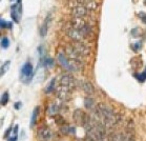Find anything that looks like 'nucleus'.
<instances>
[{
    "label": "nucleus",
    "instance_id": "obj_1",
    "mask_svg": "<svg viewBox=\"0 0 146 141\" xmlns=\"http://www.w3.org/2000/svg\"><path fill=\"white\" fill-rule=\"evenodd\" d=\"M94 113L97 119H99L102 122V124L107 128H113L120 122L119 116L113 112V108L105 103L97 104Z\"/></svg>",
    "mask_w": 146,
    "mask_h": 141
},
{
    "label": "nucleus",
    "instance_id": "obj_2",
    "mask_svg": "<svg viewBox=\"0 0 146 141\" xmlns=\"http://www.w3.org/2000/svg\"><path fill=\"white\" fill-rule=\"evenodd\" d=\"M57 59H58V62L61 64V67L68 72H79L83 67L82 61L70 59L64 53H59L57 55Z\"/></svg>",
    "mask_w": 146,
    "mask_h": 141
},
{
    "label": "nucleus",
    "instance_id": "obj_3",
    "mask_svg": "<svg viewBox=\"0 0 146 141\" xmlns=\"http://www.w3.org/2000/svg\"><path fill=\"white\" fill-rule=\"evenodd\" d=\"M34 74V69L33 65L30 61H27L22 65L21 70H20V77H21V80L23 81L24 83H29L32 78H33Z\"/></svg>",
    "mask_w": 146,
    "mask_h": 141
},
{
    "label": "nucleus",
    "instance_id": "obj_4",
    "mask_svg": "<svg viewBox=\"0 0 146 141\" xmlns=\"http://www.w3.org/2000/svg\"><path fill=\"white\" fill-rule=\"evenodd\" d=\"M65 33L74 41H82L83 39H85V36L82 33V31L80 30V29L73 27L72 23L67 24V27H65Z\"/></svg>",
    "mask_w": 146,
    "mask_h": 141
},
{
    "label": "nucleus",
    "instance_id": "obj_5",
    "mask_svg": "<svg viewBox=\"0 0 146 141\" xmlns=\"http://www.w3.org/2000/svg\"><path fill=\"white\" fill-rule=\"evenodd\" d=\"M73 118H74V121L76 122L77 124L82 125V126H84V125L86 124L90 119V115H87L86 113L83 112L82 110H76V111L74 112Z\"/></svg>",
    "mask_w": 146,
    "mask_h": 141
},
{
    "label": "nucleus",
    "instance_id": "obj_6",
    "mask_svg": "<svg viewBox=\"0 0 146 141\" xmlns=\"http://www.w3.org/2000/svg\"><path fill=\"white\" fill-rule=\"evenodd\" d=\"M60 85H64V86L68 87L73 91L74 88L76 87V79L70 74H63L61 75V77L59 79Z\"/></svg>",
    "mask_w": 146,
    "mask_h": 141
},
{
    "label": "nucleus",
    "instance_id": "obj_7",
    "mask_svg": "<svg viewBox=\"0 0 146 141\" xmlns=\"http://www.w3.org/2000/svg\"><path fill=\"white\" fill-rule=\"evenodd\" d=\"M37 137L40 141H50L53 138V133L47 126H42L37 132Z\"/></svg>",
    "mask_w": 146,
    "mask_h": 141
},
{
    "label": "nucleus",
    "instance_id": "obj_8",
    "mask_svg": "<svg viewBox=\"0 0 146 141\" xmlns=\"http://www.w3.org/2000/svg\"><path fill=\"white\" fill-rule=\"evenodd\" d=\"M72 44H73L74 47L76 49L77 52H78L82 57H86V56L90 55V47H87L84 42H82V41H75V42Z\"/></svg>",
    "mask_w": 146,
    "mask_h": 141
},
{
    "label": "nucleus",
    "instance_id": "obj_9",
    "mask_svg": "<svg viewBox=\"0 0 146 141\" xmlns=\"http://www.w3.org/2000/svg\"><path fill=\"white\" fill-rule=\"evenodd\" d=\"M57 97L59 98L61 101H67L70 98V92L72 90L64 85H59V87L56 90Z\"/></svg>",
    "mask_w": 146,
    "mask_h": 141
},
{
    "label": "nucleus",
    "instance_id": "obj_10",
    "mask_svg": "<svg viewBox=\"0 0 146 141\" xmlns=\"http://www.w3.org/2000/svg\"><path fill=\"white\" fill-rule=\"evenodd\" d=\"M70 13H72V15H73L74 17L83 18V17H85L86 15H88L90 11H88V9H87L85 5L79 4V5H77V7H72Z\"/></svg>",
    "mask_w": 146,
    "mask_h": 141
},
{
    "label": "nucleus",
    "instance_id": "obj_11",
    "mask_svg": "<svg viewBox=\"0 0 146 141\" xmlns=\"http://www.w3.org/2000/svg\"><path fill=\"white\" fill-rule=\"evenodd\" d=\"M65 54L70 59H73V60L81 61V59H82V56L77 52V50L74 47L73 44H68L65 47Z\"/></svg>",
    "mask_w": 146,
    "mask_h": 141
},
{
    "label": "nucleus",
    "instance_id": "obj_12",
    "mask_svg": "<svg viewBox=\"0 0 146 141\" xmlns=\"http://www.w3.org/2000/svg\"><path fill=\"white\" fill-rule=\"evenodd\" d=\"M50 20H52V17H50V14H48L46 16V18L44 19L42 25L40 27L39 34L41 37H45L46 36L47 32H48V27H50Z\"/></svg>",
    "mask_w": 146,
    "mask_h": 141
},
{
    "label": "nucleus",
    "instance_id": "obj_13",
    "mask_svg": "<svg viewBox=\"0 0 146 141\" xmlns=\"http://www.w3.org/2000/svg\"><path fill=\"white\" fill-rule=\"evenodd\" d=\"M81 87H82L83 92L88 95V96H92V95L95 94V86L90 81H82L81 82Z\"/></svg>",
    "mask_w": 146,
    "mask_h": 141
},
{
    "label": "nucleus",
    "instance_id": "obj_14",
    "mask_svg": "<svg viewBox=\"0 0 146 141\" xmlns=\"http://www.w3.org/2000/svg\"><path fill=\"white\" fill-rule=\"evenodd\" d=\"M84 106H85V108H87L88 111H94L97 106L95 99H94L93 97H90V96L85 97L84 98Z\"/></svg>",
    "mask_w": 146,
    "mask_h": 141
},
{
    "label": "nucleus",
    "instance_id": "obj_15",
    "mask_svg": "<svg viewBox=\"0 0 146 141\" xmlns=\"http://www.w3.org/2000/svg\"><path fill=\"white\" fill-rule=\"evenodd\" d=\"M39 113H40V108L39 106H35L33 110V113H32V116H31V122H30V126L32 128L36 125V122L38 120V117H39Z\"/></svg>",
    "mask_w": 146,
    "mask_h": 141
},
{
    "label": "nucleus",
    "instance_id": "obj_16",
    "mask_svg": "<svg viewBox=\"0 0 146 141\" xmlns=\"http://www.w3.org/2000/svg\"><path fill=\"white\" fill-rule=\"evenodd\" d=\"M18 7H19L18 3L14 4L13 7H12V12H11V17H12V19H13L16 23H18V22H19L20 15H21V13H20L19 10H18Z\"/></svg>",
    "mask_w": 146,
    "mask_h": 141
},
{
    "label": "nucleus",
    "instance_id": "obj_17",
    "mask_svg": "<svg viewBox=\"0 0 146 141\" xmlns=\"http://www.w3.org/2000/svg\"><path fill=\"white\" fill-rule=\"evenodd\" d=\"M60 111V105L57 103H52L50 104V106L47 108V114L50 116H56Z\"/></svg>",
    "mask_w": 146,
    "mask_h": 141
},
{
    "label": "nucleus",
    "instance_id": "obj_18",
    "mask_svg": "<svg viewBox=\"0 0 146 141\" xmlns=\"http://www.w3.org/2000/svg\"><path fill=\"white\" fill-rule=\"evenodd\" d=\"M56 81H57L56 78H53V79L50 81V83L47 84L46 87L44 88V93H45V94H50V93H53V92L56 90Z\"/></svg>",
    "mask_w": 146,
    "mask_h": 141
},
{
    "label": "nucleus",
    "instance_id": "obj_19",
    "mask_svg": "<svg viewBox=\"0 0 146 141\" xmlns=\"http://www.w3.org/2000/svg\"><path fill=\"white\" fill-rule=\"evenodd\" d=\"M40 64L44 65L45 67H53L54 64H55V60L50 57L41 58V60H40Z\"/></svg>",
    "mask_w": 146,
    "mask_h": 141
},
{
    "label": "nucleus",
    "instance_id": "obj_20",
    "mask_svg": "<svg viewBox=\"0 0 146 141\" xmlns=\"http://www.w3.org/2000/svg\"><path fill=\"white\" fill-rule=\"evenodd\" d=\"M120 139L121 141H135V138L131 135L130 132H127V133H124V134H120Z\"/></svg>",
    "mask_w": 146,
    "mask_h": 141
},
{
    "label": "nucleus",
    "instance_id": "obj_21",
    "mask_svg": "<svg viewBox=\"0 0 146 141\" xmlns=\"http://www.w3.org/2000/svg\"><path fill=\"white\" fill-rule=\"evenodd\" d=\"M18 139V125H15V128H14V131L12 133L10 137L7 138V141H17Z\"/></svg>",
    "mask_w": 146,
    "mask_h": 141
},
{
    "label": "nucleus",
    "instance_id": "obj_22",
    "mask_svg": "<svg viewBox=\"0 0 146 141\" xmlns=\"http://www.w3.org/2000/svg\"><path fill=\"white\" fill-rule=\"evenodd\" d=\"M85 7L88 9V11H95L96 9H98V2H96L95 0H90V2H87L86 4H85Z\"/></svg>",
    "mask_w": 146,
    "mask_h": 141
},
{
    "label": "nucleus",
    "instance_id": "obj_23",
    "mask_svg": "<svg viewBox=\"0 0 146 141\" xmlns=\"http://www.w3.org/2000/svg\"><path fill=\"white\" fill-rule=\"evenodd\" d=\"M133 76L137 78V80L139 81V82H144V81L146 80V67H145V70H144V72H143V73H140V74H135Z\"/></svg>",
    "mask_w": 146,
    "mask_h": 141
},
{
    "label": "nucleus",
    "instance_id": "obj_24",
    "mask_svg": "<svg viewBox=\"0 0 146 141\" xmlns=\"http://www.w3.org/2000/svg\"><path fill=\"white\" fill-rule=\"evenodd\" d=\"M10 65H11V61L10 60L5 61V63L2 64V67H1V72H0L1 76H3L7 70H9V69H10Z\"/></svg>",
    "mask_w": 146,
    "mask_h": 141
},
{
    "label": "nucleus",
    "instance_id": "obj_25",
    "mask_svg": "<svg viewBox=\"0 0 146 141\" xmlns=\"http://www.w3.org/2000/svg\"><path fill=\"white\" fill-rule=\"evenodd\" d=\"M0 27L3 30V29H12V23L7 22V20H4L3 18L0 20Z\"/></svg>",
    "mask_w": 146,
    "mask_h": 141
},
{
    "label": "nucleus",
    "instance_id": "obj_26",
    "mask_svg": "<svg viewBox=\"0 0 146 141\" xmlns=\"http://www.w3.org/2000/svg\"><path fill=\"white\" fill-rule=\"evenodd\" d=\"M10 47V40H9V38L3 36V37L1 38V47L2 49H7V47Z\"/></svg>",
    "mask_w": 146,
    "mask_h": 141
},
{
    "label": "nucleus",
    "instance_id": "obj_27",
    "mask_svg": "<svg viewBox=\"0 0 146 141\" xmlns=\"http://www.w3.org/2000/svg\"><path fill=\"white\" fill-rule=\"evenodd\" d=\"M9 98H10V96H9V93L7 92H5V93H3L2 94V96H1V105H7V102H9Z\"/></svg>",
    "mask_w": 146,
    "mask_h": 141
},
{
    "label": "nucleus",
    "instance_id": "obj_28",
    "mask_svg": "<svg viewBox=\"0 0 146 141\" xmlns=\"http://www.w3.org/2000/svg\"><path fill=\"white\" fill-rule=\"evenodd\" d=\"M141 47H142V43H141L140 41H138V42H136V43L131 44V49L133 50V52H138V51L141 49Z\"/></svg>",
    "mask_w": 146,
    "mask_h": 141
},
{
    "label": "nucleus",
    "instance_id": "obj_29",
    "mask_svg": "<svg viewBox=\"0 0 146 141\" xmlns=\"http://www.w3.org/2000/svg\"><path fill=\"white\" fill-rule=\"evenodd\" d=\"M130 34H131V36L133 37H139L140 35V30L138 29V27H135V29H133V30L130 31Z\"/></svg>",
    "mask_w": 146,
    "mask_h": 141
},
{
    "label": "nucleus",
    "instance_id": "obj_30",
    "mask_svg": "<svg viewBox=\"0 0 146 141\" xmlns=\"http://www.w3.org/2000/svg\"><path fill=\"white\" fill-rule=\"evenodd\" d=\"M139 18L143 21V23H145V24H146V13L140 12V13H139Z\"/></svg>",
    "mask_w": 146,
    "mask_h": 141
},
{
    "label": "nucleus",
    "instance_id": "obj_31",
    "mask_svg": "<svg viewBox=\"0 0 146 141\" xmlns=\"http://www.w3.org/2000/svg\"><path fill=\"white\" fill-rule=\"evenodd\" d=\"M12 130H13V128H12V126H10V128H7V132L4 133V138H7H7L10 137V134L12 133Z\"/></svg>",
    "mask_w": 146,
    "mask_h": 141
},
{
    "label": "nucleus",
    "instance_id": "obj_32",
    "mask_svg": "<svg viewBox=\"0 0 146 141\" xmlns=\"http://www.w3.org/2000/svg\"><path fill=\"white\" fill-rule=\"evenodd\" d=\"M21 106H22V103H21V102H16V103L14 104L15 110H19V108H21Z\"/></svg>",
    "mask_w": 146,
    "mask_h": 141
},
{
    "label": "nucleus",
    "instance_id": "obj_33",
    "mask_svg": "<svg viewBox=\"0 0 146 141\" xmlns=\"http://www.w3.org/2000/svg\"><path fill=\"white\" fill-rule=\"evenodd\" d=\"M84 141H96L94 138H92L90 136H88V135H86V137L84 138Z\"/></svg>",
    "mask_w": 146,
    "mask_h": 141
},
{
    "label": "nucleus",
    "instance_id": "obj_34",
    "mask_svg": "<svg viewBox=\"0 0 146 141\" xmlns=\"http://www.w3.org/2000/svg\"><path fill=\"white\" fill-rule=\"evenodd\" d=\"M70 134H76V128H70Z\"/></svg>",
    "mask_w": 146,
    "mask_h": 141
},
{
    "label": "nucleus",
    "instance_id": "obj_35",
    "mask_svg": "<svg viewBox=\"0 0 146 141\" xmlns=\"http://www.w3.org/2000/svg\"><path fill=\"white\" fill-rule=\"evenodd\" d=\"M17 3H18V4L21 3V0H17Z\"/></svg>",
    "mask_w": 146,
    "mask_h": 141
},
{
    "label": "nucleus",
    "instance_id": "obj_36",
    "mask_svg": "<svg viewBox=\"0 0 146 141\" xmlns=\"http://www.w3.org/2000/svg\"><path fill=\"white\" fill-rule=\"evenodd\" d=\"M144 3H145V5H146V1H145V2H144Z\"/></svg>",
    "mask_w": 146,
    "mask_h": 141
},
{
    "label": "nucleus",
    "instance_id": "obj_37",
    "mask_svg": "<svg viewBox=\"0 0 146 141\" xmlns=\"http://www.w3.org/2000/svg\"><path fill=\"white\" fill-rule=\"evenodd\" d=\"M11 1H14V0H11Z\"/></svg>",
    "mask_w": 146,
    "mask_h": 141
}]
</instances>
